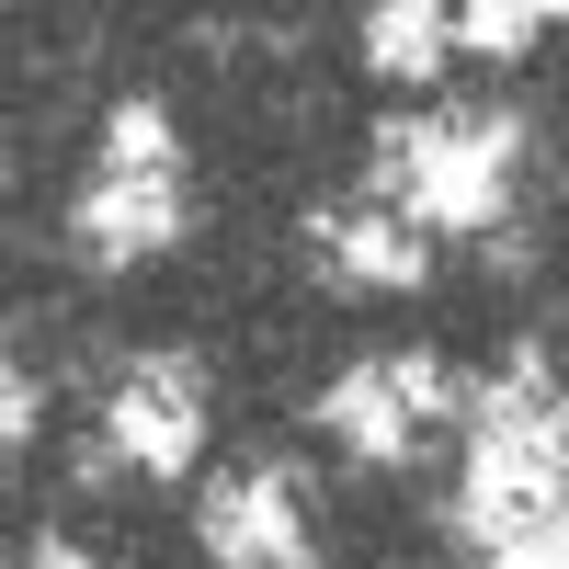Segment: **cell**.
Listing matches in <instances>:
<instances>
[{"label": "cell", "instance_id": "6da1fadb", "mask_svg": "<svg viewBox=\"0 0 569 569\" xmlns=\"http://www.w3.org/2000/svg\"><path fill=\"white\" fill-rule=\"evenodd\" d=\"M558 467H569V421L547 410V365L512 353V388H490V410H479V456H467V501L456 512L501 547L512 525L558 512Z\"/></svg>", "mask_w": 569, "mask_h": 569}, {"label": "cell", "instance_id": "7a4b0ae2", "mask_svg": "<svg viewBox=\"0 0 569 569\" xmlns=\"http://www.w3.org/2000/svg\"><path fill=\"white\" fill-rule=\"evenodd\" d=\"M512 114H433V126H399L388 160L410 182V206L433 228H490L501 217V160H512Z\"/></svg>", "mask_w": 569, "mask_h": 569}, {"label": "cell", "instance_id": "3957f363", "mask_svg": "<svg viewBox=\"0 0 569 569\" xmlns=\"http://www.w3.org/2000/svg\"><path fill=\"white\" fill-rule=\"evenodd\" d=\"M80 240L103 251V262H137V251L182 240V182H171V160H114L103 194L80 206Z\"/></svg>", "mask_w": 569, "mask_h": 569}, {"label": "cell", "instance_id": "277c9868", "mask_svg": "<svg viewBox=\"0 0 569 569\" xmlns=\"http://www.w3.org/2000/svg\"><path fill=\"white\" fill-rule=\"evenodd\" d=\"M114 445H126L137 467H160V479H171V467H194V365L160 353L137 388H114Z\"/></svg>", "mask_w": 569, "mask_h": 569}, {"label": "cell", "instance_id": "5b68a950", "mask_svg": "<svg viewBox=\"0 0 569 569\" xmlns=\"http://www.w3.org/2000/svg\"><path fill=\"white\" fill-rule=\"evenodd\" d=\"M206 547L240 558V569H297V501H284V479H228L206 501Z\"/></svg>", "mask_w": 569, "mask_h": 569}, {"label": "cell", "instance_id": "8992f818", "mask_svg": "<svg viewBox=\"0 0 569 569\" xmlns=\"http://www.w3.org/2000/svg\"><path fill=\"white\" fill-rule=\"evenodd\" d=\"M319 410L342 421V445H353V456H376V467L410 445V399H399V376H388V365H353V376H342V388H330Z\"/></svg>", "mask_w": 569, "mask_h": 569}, {"label": "cell", "instance_id": "52a82bcc", "mask_svg": "<svg viewBox=\"0 0 569 569\" xmlns=\"http://www.w3.org/2000/svg\"><path fill=\"white\" fill-rule=\"evenodd\" d=\"M319 240H330V262H342L353 284H421V240L388 228V217H330Z\"/></svg>", "mask_w": 569, "mask_h": 569}, {"label": "cell", "instance_id": "ba28073f", "mask_svg": "<svg viewBox=\"0 0 569 569\" xmlns=\"http://www.w3.org/2000/svg\"><path fill=\"white\" fill-rule=\"evenodd\" d=\"M365 46H376V69H399V80H421V69L445 58V12H433V0H388V12L365 23Z\"/></svg>", "mask_w": 569, "mask_h": 569}, {"label": "cell", "instance_id": "9c48e42d", "mask_svg": "<svg viewBox=\"0 0 569 569\" xmlns=\"http://www.w3.org/2000/svg\"><path fill=\"white\" fill-rule=\"evenodd\" d=\"M536 23H547L536 0H479V12H467L456 34H467V46H490V58H525V46H536Z\"/></svg>", "mask_w": 569, "mask_h": 569}, {"label": "cell", "instance_id": "30bf717a", "mask_svg": "<svg viewBox=\"0 0 569 569\" xmlns=\"http://www.w3.org/2000/svg\"><path fill=\"white\" fill-rule=\"evenodd\" d=\"M490 569H569V512H536V525H512L490 547Z\"/></svg>", "mask_w": 569, "mask_h": 569}, {"label": "cell", "instance_id": "8fae6325", "mask_svg": "<svg viewBox=\"0 0 569 569\" xmlns=\"http://www.w3.org/2000/svg\"><path fill=\"white\" fill-rule=\"evenodd\" d=\"M388 376H399V399H410V410H445V399H456V388H445V365H433V353H399Z\"/></svg>", "mask_w": 569, "mask_h": 569}, {"label": "cell", "instance_id": "7c38bea8", "mask_svg": "<svg viewBox=\"0 0 569 569\" xmlns=\"http://www.w3.org/2000/svg\"><path fill=\"white\" fill-rule=\"evenodd\" d=\"M34 569H80V547H46V558H34Z\"/></svg>", "mask_w": 569, "mask_h": 569}]
</instances>
